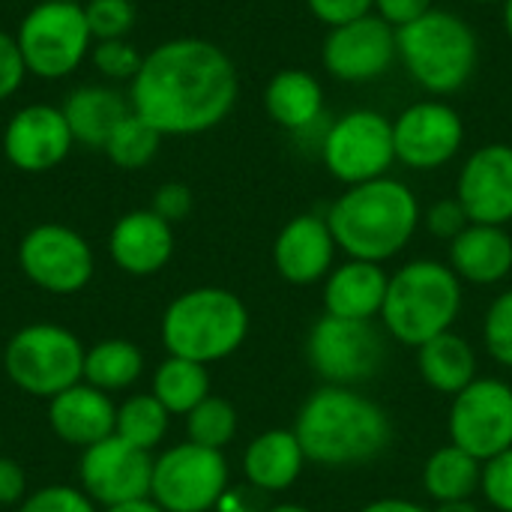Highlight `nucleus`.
Listing matches in <instances>:
<instances>
[{"instance_id": "f257e3e1", "label": "nucleus", "mask_w": 512, "mask_h": 512, "mask_svg": "<svg viewBox=\"0 0 512 512\" xmlns=\"http://www.w3.org/2000/svg\"><path fill=\"white\" fill-rule=\"evenodd\" d=\"M129 105L162 138L201 135L228 120L240 96L231 54L201 36H177L144 54Z\"/></svg>"}, {"instance_id": "f03ea898", "label": "nucleus", "mask_w": 512, "mask_h": 512, "mask_svg": "<svg viewBox=\"0 0 512 512\" xmlns=\"http://www.w3.org/2000/svg\"><path fill=\"white\" fill-rule=\"evenodd\" d=\"M291 429L309 465L327 471L372 465L393 444L390 414L360 387L321 384L306 396Z\"/></svg>"}, {"instance_id": "7ed1b4c3", "label": "nucleus", "mask_w": 512, "mask_h": 512, "mask_svg": "<svg viewBox=\"0 0 512 512\" xmlns=\"http://www.w3.org/2000/svg\"><path fill=\"white\" fill-rule=\"evenodd\" d=\"M324 216L336 237V246L348 258L372 264H384L402 255L423 225L417 192L405 180L390 174L360 186H348Z\"/></svg>"}, {"instance_id": "20e7f679", "label": "nucleus", "mask_w": 512, "mask_h": 512, "mask_svg": "<svg viewBox=\"0 0 512 512\" xmlns=\"http://www.w3.org/2000/svg\"><path fill=\"white\" fill-rule=\"evenodd\" d=\"M462 303L465 285L450 264L414 258L390 273L381 327L393 342L417 351L423 342L456 327Z\"/></svg>"}, {"instance_id": "39448f33", "label": "nucleus", "mask_w": 512, "mask_h": 512, "mask_svg": "<svg viewBox=\"0 0 512 512\" xmlns=\"http://www.w3.org/2000/svg\"><path fill=\"white\" fill-rule=\"evenodd\" d=\"M396 48L405 75L438 99L465 90L480 66L477 30L459 12L441 6L399 27Z\"/></svg>"}, {"instance_id": "423d86ee", "label": "nucleus", "mask_w": 512, "mask_h": 512, "mask_svg": "<svg viewBox=\"0 0 512 512\" xmlns=\"http://www.w3.org/2000/svg\"><path fill=\"white\" fill-rule=\"evenodd\" d=\"M249 336L246 303L216 285L192 288L174 297L162 315V345L171 357L195 360L201 366L228 360Z\"/></svg>"}, {"instance_id": "0eeeda50", "label": "nucleus", "mask_w": 512, "mask_h": 512, "mask_svg": "<svg viewBox=\"0 0 512 512\" xmlns=\"http://www.w3.org/2000/svg\"><path fill=\"white\" fill-rule=\"evenodd\" d=\"M15 42L27 75L42 81L69 78L93 51V33L81 3L39 0L18 21Z\"/></svg>"}, {"instance_id": "6e6552de", "label": "nucleus", "mask_w": 512, "mask_h": 512, "mask_svg": "<svg viewBox=\"0 0 512 512\" xmlns=\"http://www.w3.org/2000/svg\"><path fill=\"white\" fill-rule=\"evenodd\" d=\"M3 366L21 393L33 399H54L57 393L81 384L84 345L66 327L27 324L6 342Z\"/></svg>"}, {"instance_id": "1a4fd4ad", "label": "nucleus", "mask_w": 512, "mask_h": 512, "mask_svg": "<svg viewBox=\"0 0 512 512\" xmlns=\"http://www.w3.org/2000/svg\"><path fill=\"white\" fill-rule=\"evenodd\" d=\"M321 162L327 174L345 189L387 177L396 165L393 117L375 108H354L339 114L321 132Z\"/></svg>"}, {"instance_id": "9d476101", "label": "nucleus", "mask_w": 512, "mask_h": 512, "mask_svg": "<svg viewBox=\"0 0 512 512\" xmlns=\"http://www.w3.org/2000/svg\"><path fill=\"white\" fill-rule=\"evenodd\" d=\"M387 357L384 330L375 321H345L321 315L306 336V360L312 372L333 387H360L378 378Z\"/></svg>"}, {"instance_id": "9b49d317", "label": "nucleus", "mask_w": 512, "mask_h": 512, "mask_svg": "<svg viewBox=\"0 0 512 512\" xmlns=\"http://www.w3.org/2000/svg\"><path fill=\"white\" fill-rule=\"evenodd\" d=\"M228 480L222 450L183 441L153 459L150 498L165 512H210L228 492Z\"/></svg>"}, {"instance_id": "f8f14e48", "label": "nucleus", "mask_w": 512, "mask_h": 512, "mask_svg": "<svg viewBox=\"0 0 512 512\" xmlns=\"http://www.w3.org/2000/svg\"><path fill=\"white\" fill-rule=\"evenodd\" d=\"M465 120L456 105L438 96L417 99L393 117L396 165L408 171H441L465 147Z\"/></svg>"}, {"instance_id": "ddd939ff", "label": "nucleus", "mask_w": 512, "mask_h": 512, "mask_svg": "<svg viewBox=\"0 0 512 512\" xmlns=\"http://www.w3.org/2000/svg\"><path fill=\"white\" fill-rule=\"evenodd\" d=\"M450 444L480 462L512 447V384L504 378H477L450 402Z\"/></svg>"}, {"instance_id": "4468645a", "label": "nucleus", "mask_w": 512, "mask_h": 512, "mask_svg": "<svg viewBox=\"0 0 512 512\" xmlns=\"http://www.w3.org/2000/svg\"><path fill=\"white\" fill-rule=\"evenodd\" d=\"M21 273L48 294H78L93 279V249L69 225L42 222L18 243Z\"/></svg>"}, {"instance_id": "2eb2a0df", "label": "nucleus", "mask_w": 512, "mask_h": 512, "mask_svg": "<svg viewBox=\"0 0 512 512\" xmlns=\"http://www.w3.org/2000/svg\"><path fill=\"white\" fill-rule=\"evenodd\" d=\"M321 63L342 84H372L399 63L396 27L375 12L330 27L321 45Z\"/></svg>"}, {"instance_id": "dca6fc26", "label": "nucleus", "mask_w": 512, "mask_h": 512, "mask_svg": "<svg viewBox=\"0 0 512 512\" xmlns=\"http://www.w3.org/2000/svg\"><path fill=\"white\" fill-rule=\"evenodd\" d=\"M153 456L111 435L81 453L78 483L81 492L102 507H114L135 498H150Z\"/></svg>"}, {"instance_id": "f3484780", "label": "nucleus", "mask_w": 512, "mask_h": 512, "mask_svg": "<svg viewBox=\"0 0 512 512\" xmlns=\"http://www.w3.org/2000/svg\"><path fill=\"white\" fill-rule=\"evenodd\" d=\"M456 198L477 225L512 222V144L489 141L471 150L456 177Z\"/></svg>"}, {"instance_id": "a211bd4d", "label": "nucleus", "mask_w": 512, "mask_h": 512, "mask_svg": "<svg viewBox=\"0 0 512 512\" xmlns=\"http://www.w3.org/2000/svg\"><path fill=\"white\" fill-rule=\"evenodd\" d=\"M75 147V138L69 132V123L60 111V105L33 102L18 108L3 129V156L12 168L24 174H45L57 168L69 150Z\"/></svg>"}, {"instance_id": "6ab92c4d", "label": "nucleus", "mask_w": 512, "mask_h": 512, "mask_svg": "<svg viewBox=\"0 0 512 512\" xmlns=\"http://www.w3.org/2000/svg\"><path fill=\"white\" fill-rule=\"evenodd\" d=\"M336 252L339 246L327 216L300 213L279 228L273 240V267L288 285L309 288L327 279L336 267Z\"/></svg>"}, {"instance_id": "aec40b11", "label": "nucleus", "mask_w": 512, "mask_h": 512, "mask_svg": "<svg viewBox=\"0 0 512 512\" xmlns=\"http://www.w3.org/2000/svg\"><path fill=\"white\" fill-rule=\"evenodd\" d=\"M108 255L129 276H153L174 255V225L153 210H129L108 234Z\"/></svg>"}, {"instance_id": "412c9836", "label": "nucleus", "mask_w": 512, "mask_h": 512, "mask_svg": "<svg viewBox=\"0 0 512 512\" xmlns=\"http://www.w3.org/2000/svg\"><path fill=\"white\" fill-rule=\"evenodd\" d=\"M387 285H390V273L384 270V264L345 258L321 282L324 315L345 318V321H375L381 318Z\"/></svg>"}, {"instance_id": "4be33fe9", "label": "nucleus", "mask_w": 512, "mask_h": 512, "mask_svg": "<svg viewBox=\"0 0 512 512\" xmlns=\"http://www.w3.org/2000/svg\"><path fill=\"white\" fill-rule=\"evenodd\" d=\"M48 423L63 444L87 450L114 435L117 405L108 393L81 381L48 399Z\"/></svg>"}, {"instance_id": "5701e85b", "label": "nucleus", "mask_w": 512, "mask_h": 512, "mask_svg": "<svg viewBox=\"0 0 512 512\" xmlns=\"http://www.w3.org/2000/svg\"><path fill=\"white\" fill-rule=\"evenodd\" d=\"M462 285L492 288L507 282L512 273V234L504 225L471 222L453 243L450 261Z\"/></svg>"}, {"instance_id": "b1692460", "label": "nucleus", "mask_w": 512, "mask_h": 512, "mask_svg": "<svg viewBox=\"0 0 512 512\" xmlns=\"http://www.w3.org/2000/svg\"><path fill=\"white\" fill-rule=\"evenodd\" d=\"M324 108H327L324 84L309 69L285 66L264 87V111L285 132L294 135L312 132L321 123Z\"/></svg>"}, {"instance_id": "393cba45", "label": "nucleus", "mask_w": 512, "mask_h": 512, "mask_svg": "<svg viewBox=\"0 0 512 512\" xmlns=\"http://www.w3.org/2000/svg\"><path fill=\"white\" fill-rule=\"evenodd\" d=\"M309 459L294 429H267L255 435L243 453V477L264 495L288 492L306 471Z\"/></svg>"}, {"instance_id": "a878e982", "label": "nucleus", "mask_w": 512, "mask_h": 512, "mask_svg": "<svg viewBox=\"0 0 512 512\" xmlns=\"http://www.w3.org/2000/svg\"><path fill=\"white\" fill-rule=\"evenodd\" d=\"M60 111L69 123L75 144L102 150L108 135L117 129V123L126 114H132V105H129V93H120L117 84L105 81V84H81L69 90Z\"/></svg>"}, {"instance_id": "bb28decb", "label": "nucleus", "mask_w": 512, "mask_h": 512, "mask_svg": "<svg viewBox=\"0 0 512 512\" xmlns=\"http://www.w3.org/2000/svg\"><path fill=\"white\" fill-rule=\"evenodd\" d=\"M417 369L429 390L441 396H459L471 381H477V351L474 345L459 336L456 330H447L417 348Z\"/></svg>"}, {"instance_id": "cd10ccee", "label": "nucleus", "mask_w": 512, "mask_h": 512, "mask_svg": "<svg viewBox=\"0 0 512 512\" xmlns=\"http://www.w3.org/2000/svg\"><path fill=\"white\" fill-rule=\"evenodd\" d=\"M483 483V462L456 444L438 447L423 465V489L435 504L471 501Z\"/></svg>"}, {"instance_id": "c85d7f7f", "label": "nucleus", "mask_w": 512, "mask_h": 512, "mask_svg": "<svg viewBox=\"0 0 512 512\" xmlns=\"http://www.w3.org/2000/svg\"><path fill=\"white\" fill-rule=\"evenodd\" d=\"M144 372V354L129 339H102L90 351H84V375L81 381L102 390L117 393L129 390Z\"/></svg>"}, {"instance_id": "c756f323", "label": "nucleus", "mask_w": 512, "mask_h": 512, "mask_svg": "<svg viewBox=\"0 0 512 512\" xmlns=\"http://www.w3.org/2000/svg\"><path fill=\"white\" fill-rule=\"evenodd\" d=\"M150 393L165 405L168 414L186 417L192 408H198L210 396V372L207 366L195 360L168 354V360H162L153 372Z\"/></svg>"}, {"instance_id": "7c9ffc66", "label": "nucleus", "mask_w": 512, "mask_h": 512, "mask_svg": "<svg viewBox=\"0 0 512 512\" xmlns=\"http://www.w3.org/2000/svg\"><path fill=\"white\" fill-rule=\"evenodd\" d=\"M168 420L171 414L153 393H138V396H129L117 408L114 435L144 453H153L168 435Z\"/></svg>"}, {"instance_id": "2f4dec72", "label": "nucleus", "mask_w": 512, "mask_h": 512, "mask_svg": "<svg viewBox=\"0 0 512 512\" xmlns=\"http://www.w3.org/2000/svg\"><path fill=\"white\" fill-rule=\"evenodd\" d=\"M162 147V132H156L144 117H138L135 111L126 114L117 129L108 135L102 153L123 171H138V168H147L156 153Z\"/></svg>"}, {"instance_id": "473e14b6", "label": "nucleus", "mask_w": 512, "mask_h": 512, "mask_svg": "<svg viewBox=\"0 0 512 512\" xmlns=\"http://www.w3.org/2000/svg\"><path fill=\"white\" fill-rule=\"evenodd\" d=\"M237 429H240L237 408L213 393L186 414V438L207 450H225L237 438Z\"/></svg>"}, {"instance_id": "72a5a7b5", "label": "nucleus", "mask_w": 512, "mask_h": 512, "mask_svg": "<svg viewBox=\"0 0 512 512\" xmlns=\"http://www.w3.org/2000/svg\"><path fill=\"white\" fill-rule=\"evenodd\" d=\"M84 18L93 33V42L126 39L135 27L138 9L132 0H84Z\"/></svg>"}, {"instance_id": "f704fd0d", "label": "nucleus", "mask_w": 512, "mask_h": 512, "mask_svg": "<svg viewBox=\"0 0 512 512\" xmlns=\"http://www.w3.org/2000/svg\"><path fill=\"white\" fill-rule=\"evenodd\" d=\"M144 54L129 39H105L93 42L90 63L108 84H132V78L141 69Z\"/></svg>"}, {"instance_id": "c9c22d12", "label": "nucleus", "mask_w": 512, "mask_h": 512, "mask_svg": "<svg viewBox=\"0 0 512 512\" xmlns=\"http://www.w3.org/2000/svg\"><path fill=\"white\" fill-rule=\"evenodd\" d=\"M483 345L498 366L512 369V288L489 303L483 318Z\"/></svg>"}, {"instance_id": "e433bc0d", "label": "nucleus", "mask_w": 512, "mask_h": 512, "mask_svg": "<svg viewBox=\"0 0 512 512\" xmlns=\"http://www.w3.org/2000/svg\"><path fill=\"white\" fill-rule=\"evenodd\" d=\"M468 225H471V219H468V213H465V207L459 204L456 195L438 198V201H432V204L423 210V228H426L435 240L453 243Z\"/></svg>"}, {"instance_id": "4c0bfd02", "label": "nucleus", "mask_w": 512, "mask_h": 512, "mask_svg": "<svg viewBox=\"0 0 512 512\" xmlns=\"http://www.w3.org/2000/svg\"><path fill=\"white\" fill-rule=\"evenodd\" d=\"M18 512H96V504L72 486H45L21 501Z\"/></svg>"}, {"instance_id": "58836bf2", "label": "nucleus", "mask_w": 512, "mask_h": 512, "mask_svg": "<svg viewBox=\"0 0 512 512\" xmlns=\"http://www.w3.org/2000/svg\"><path fill=\"white\" fill-rule=\"evenodd\" d=\"M483 498L498 512H512V447L501 456L483 462Z\"/></svg>"}, {"instance_id": "ea45409f", "label": "nucleus", "mask_w": 512, "mask_h": 512, "mask_svg": "<svg viewBox=\"0 0 512 512\" xmlns=\"http://www.w3.org/2000/svg\"><path fill=\"white\" fill-rule=\"evenodd\" d=\"M306 6H309L312 18L321 21L327 30L375 12V0H306Z\"/></svg>"}, {"instance_id": "a19ab883", "label": "nucleus", "mask_w": 512, "mask_h": 512, "mask_svg": "<svg viewBox=\"0 0 512 512\" xmlns=\"http://www.w3.org/2000/svg\"><path fill=\"white\" fill-rule=\"evenodd\" d=\"M27 78V66L21 60L15 33L0 30V102L12 99Z\"/></svg>"}, {"instance_id": "79ce46f5", "label": "nucleus", "mask_w": 512, "mask_h": 512, "mask_svg": "<svg viewBox=\"0 0 512 512\" xmlns=\"http://www.w3.org/2000/svg\"><path fill=\"white\" fill-rule=\"evenodd\" d=\"M192 204H195V198H192V189L186 186V183H177V180H171V183H162L156 192H153V204H150V210L156 213V216H162L165 222H183L189 213H192Z\"/></svg>"}, {"instance_id": "37998d69", "label": "nucleus", "mask_w": 512, "mask_h": 512, "mask_svg": "<svg viewBox=\"0 0 512 512\" xmlns=\"http://www.w3.org/2000/svg\"><path fill=\"white\" fill-rule=\"evenodd\" d=\"M435 9V0H375V15L390 27H405Z\"/></svg>"}, {"instance_id": "c03bdc74", "label": "nucleus", "mask_w": 512, "mask_h": 512, "mask_svg": "<svg viewBox=\"0 0 512 512\" xmlns=\"http://www.w3.org/2000/svg\"><path fill=\"white\" fill-rule=\"evenodd\" d=\"M27 498V477L15 459L0 456V507L21 504Z\"/></svg>"}, {"instance_id": "a18cd8bd", "label": "nucleus", "mask_w": 512, "mask_h": 512, "mask_svg": "<svg viewBox=\"0 0 512 512\" xmlns=\"http://www.w3.org/2000/svg\"><path fill=\"white\" fill-rule=\"evenodd\" d=\"M261 495L264 492H258L252 486H237V489L228 486V492L216 504V512H264L267 507H261Z\"/></svg>"}, {"instance_id": "49530a36", "label": "nucleus", "mask_w": 512, "mask_h": 512, "mask_svg": "<svg viewBox=\"0 0 512 512\" xmlns=\"http://www.w3.org/2000/svg\"><path fill=\"white\" fill-rule=\"evenodd\" d=\"M357 512H432V510H426L423 504L408 501V498H378V501H369L366 507H360Z\"/></svg>"}, {"instance_id": "de8ad7c7", "label": "nucleus", "mask_w": 512, "mask_h": 512, "mask_svg": "<svg viewBox=\"0 0 512 512\" xmlns=\"http://www.w3.org/2000/svg\"><path fill=\"white\" fill-rule=\"evenodd\" d=\"M102 512H165L153 498H135V501H123L114 507H105Z\"/></svg>"}, {"instance_id": "09e8293b", "label": "nucleus", "mask_w": 512, "mask_h": 512, "mask_svg": "<svg viewBox=\"0 0 512 512\" xmlns=\"http://www.w3.org/2000/svg\"><path fill=\"white\" fill-rule=\"evenodd\" d=\"M432 512H483L474 501H447V504H435Z\"/></svg>"}, {"instance_id": "8fccbe9b", "label": "nucleus", "mask_w": 512, "mask_h": 512, "mask_svg": "<svg viewBox=\"0 0 512 512\" xmlns=\"http://www.w3.org/2000/svg\"><path fill=\"white\" fill-rule=\"evenodd\" d=\"M501 24H504V33L512 42V0H501Z\"/></svg>"}, {"instance_id": "3c124183", "label": "nucleus", "mask_w": 512, "mask_h": 512, "mask_svg": "<svg viewBox=\"0 0 512 512\" xmlns=\"http://www.w3.org/2000/svg\"><path fill=\"white\" fill-rule=\"evenodd\" d=\"M264 512H312L309 507H303V504H273V507H267Z\"/></svg>"}, {"instance_id": "603ef678", "label": "nucleus", "mask_w": 512, "mask_h": 512, "mask_svg": "<svg viewBox=\"0 0 512 512\" xmlns=\"http://www.w3.org/2000/svg\"><path fill=\"white\" fill-rule=\"evenodd\" d=\"M465 3H477V6H489V3H501V0H465Z\"/></svg>"}, {"instance_id": "864d4df0", "label": "nucleus", "mask_w": 512, "mask_h": 512, "mask_svg": "<svg viewBox=\"0 0 512 512\" xmlns=\"http://www.w3.org/2000/svg\"><path fill=\"white\" fill-rule=\"evenodd\" d=\"M57 3H84V0H57Z\"/></svg>"}]
</instances>
